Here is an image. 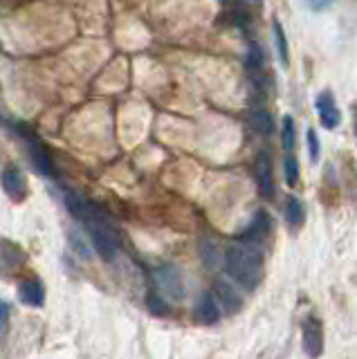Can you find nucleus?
<instances>
[{
    "instance_id": "17",
    "label": "nucleus",
    "mask_w": 357,
    "mask_h": 359,
    "mask_svg": "<svg viewBox=\"0 0 357 359\" xmlns=\"http://www.w3.org/2000/svg\"><path fill=\"white\" fill-rule=\"evenodd\" d=\"M250 126L263 137H270L272 133H275V119H272L270 112L263 110V108L250 112Z\"/></svg>"
},
{
    "instance_id": "24",
    "label": "nucleus",
    "mask_w": 357,
    "mask_h": 359,
    "mask_svg": "<svg viewBox=\"0 0 357 359\" xmlns=\"http://www.w3.org/2000/svg\"><path fill=\"white\" fill-rule=\"evenodd\" d=\"M9 317H12V306L7 301L0 299V339L7 335V328H9Z\"/></svg>"
},
{
    "instance_id": "20",
    "label": "nucleus",
    "mask_w": 357,
    "mask_h": 359,
    "mask_svg": "<svg viewBox=\"0 0 357 359\" xmlns=\"http://www.w3.org/2000/svg\"><path fill=\"white\" fill-rule=\"evenodd\" d=\"M284 175H286V182L290 186L299 184V162H297L295 155H286V159H284Z\"/></svg>"
},
{
    "instance_id": "11",
    "label": "nucleus",
    "mask_w": 357,
    "mask_h": 359,
    "mask_svg": "<svg viewBox=\"0 0 357 359\" xmlns=\"http://www.w3.org/2000/svg\"><path fill=\"white\" fill-rule=\"evenodd\" d=\"M214 292H216V297H218L220 306L227 310L229 315L238 313V310L243 308V297L236 292V288L229 286L227 281H216Z\"/></svg>"
},
{
    "instance_id": "25",
    "label": "nucleus",
    "mask_w": 357,
    "mask_h": 359,
    "mask_svg": "<svg viewBox=\"0 0 357 359\" xmlns=\"http://www.w3.org/2000/svg\"><path fill=\"white\" fill-rule=\"evenodd\" d=\"M335 0H306L308 9H313V12H322V9L331 7Z\"/></svg>"
},
{
    "instance_id": "18",
    "label": "nucleus",
    "mask_w": 357,
    "mask_h": 359,
    "mask_svg": "<svg viewBox=\"0 0 357 359\" xmlns=\"http://www.w3.org/2000/svg\"><path fill=\"white\" fill-rule=\"evenodd\" d=\"M200 259L204 263L207 270H218L220 263H223V254L220 247L209 238H202L200 240Z\"/></svg>"
},
{
    "instance_id": "9",
    "label": "nucleus",
    "mask_w": 357,
    "mask_h": 359,
    "mask_svg": "<svg viewBox=\"0 0 357 359\" xmlns=\"http://www.w3.org/2000/svg\"><path fill=\"white\" fill-rule=\"evenodd\" d=\"M18 299L30 308H43L45 306V286L41 279L30 277L18 283Z\"/></svg>"
},
{
    "instance_id": "16",
    "label": "nucleus",
    "mask_w": 357,
    "mask_h": 359,
    "mask_svg": "<svg viewBox=\"0 0 357 359\" xmlns=\"http://www.w3.org/2000/svg\"><path fill=\"white\" fill-rule=\"evenodd\" d=\"M306 220V209H304V202L299 200L297 195H288L286 200V222L290 229H299Z\"/></svg>"
},
{
    "instance_id": "14",
    "label": "nucleus",
    "mask_w": 357,
    "mask_h": 359,
    "mask_svg": "<svg viewBox=\"0 0 357 359\" xmlns=\"http://www.w3.org/2000/svg\"><path fill=\"white\" fill-rule=\"evenodd\" d=\"M272 39H275V50H277V56H279V63L284 65V68H288L290 65V47H288L284 25H281L279 18L272 21Z\"/></svg>"
},
{
    "instance_id": "23",
    "label": "nucleus",
    "mask_w": 357,
    "mask_h": 359,
    "mask_svg": "<svg viewBox=\"0 0 357 359\" xmlns=\"http://www.w3.org/2000/svg\"><path fill=\"white\" fill-rule=\"evenodd\" d=\"M70 245H72V249L77 252L81 259H90V256H92V254H90V247L86 245V240L81 238V234L72 231V234H70Z\"/></svg>"
},
{
    "instance_id": "1",
    "label": "nucleus",
    "mask_w": 357,
    "mask_h": 359,
    "mask_svg": "<svg viewBox=\"0 0 357 359\" xmlns=\"http://www.w3.org/2000/svg\"><path fill=\"white\" fill-rule=\"evenodd\" d=\"M225 270L245 290H256L263 281V259L254 247L236 245L225 254Z\"/></svg>"
},
{
    "instance_id": "7",
    "label": "nucleus",
    "mask_w": 357,
    "mask_h": 359,
    "mask_svg": "<svg viewBox=\"0 0 357 359\" xmlns=\"http://www.w3.org/2000/svg\"><path fill=\"white\" fill-rule=\"evenodd\" d=\"M315 108H317L319 121H322V126H324L326 130H335L337 126H340L342 115H340V110H337L335 94H333L331 90H324V92L317 94Z\"/></svg>"
},
{
    "instance_id": "3",
    "label": "nucleus",
    "mask_w": 357,
    "mask_h": 359,
    "mask_svg": "<svg viewBox=\"0 0 357 359\" xmlns=\"http://www.w3.org/2000/svg\"><path fill=\"white\" fill-rule=\"evenodd\" d=\"M153 281L168 299H173V301L184 299V283H182V277H180V272H177V268H173V265L155 268Z\"/></svg>"
},
{
    "instance_id": "19",
    "label": "nucleus",
    "mask_w": 357,
    "mask_h": 359,
    "mask_svg": "<svg viewBox=\"0 0 357 359\" xmlns=\"http://www.w3.org/2000/svg\"><path fill=\"white\" fill-rule=\"evenodd\" d=\"M297 144V126H295V119L286 115L284 121H281V146L286 150H293Z\"/></svg>"
},
{
    "instance_id": "15",
    "label": "nucleus",
    "mask_w": 357,
    "mask_h": 359,
    "mask_svg": "<svg viewBox=\"0 0 357 359\" xmlns=\"http://www.w3.org/2000/svg\"><path fill=\"white\" fill-rule=\"evenodd\" d=\"M63 202H65V209L70 211L72 218L74 220H81V222L88 218V213L92 209V207L86 200H83L79 193H74V191H65L63 193Z\"/></svg>"
},
{
    "instance_id": "10",
    "label": "nucleus",
    "mask_w": 357,
    "mask_h": 359,
    "mask_svg": "<svg viewBox=\"0 0 357 359\" xmlns=\"http://www.w3.org/2000/svg\"><path fill=\"white\" fill-rule=\"evenodd\" d=\"M254 180H256V186H259V193L270 200L275 195V173H272V164H270V157L265 153H261L254 162Z\"/></svg>"
},
{
    "instance_id": "26",
    "label": "nucleus",
    "mask_w": 357,
    "mask_h": 359,
    "mask_svg": "<svg viewBox=\"0 0 357 359\" xmlns=\"http://www.w3.org/2000/svg\"><path fill=\"white\" fill-rule=\"evenodd\" d=\"M252 3H254L256 7H263V0H252Z\"/></svg>"
},
{
    "instance_id": "2",
    "label": "nucleus",
    "mask_w": 357,
    "mask_h": 359,
    "mask_svg": "<svg viewBox=\"0 0 357 359\" xmlns=\"http://www.w3.org/2000/svg\"><path fill=\"white\" fill-rule=\"evenodd\" d=\"M83 222L88 227L92 249H95L103 261H108V263L115 261L117 252H119V238H117V231H115V227H112V222L95 209H90L88 218Z\"/></svg>"
},
{
    "instance_id": "22",
    "label": "nucleus",
    "mask_w": 357,
    "mask_h": 359,
    "mask_svg": "<svg viewBox=\"0 0 357 359\" xmlns=\"http://www.w3.org/2000/svg\"><path fill=\"white\" fill-rule=\"evenodd\" d=\"M146 306L148 310H151L153 315H159V317H164L168 315V308L164 304V299L157 295V292H148V297H146Z\"/></svg>"
},
{
    "instance_id": "13",
    "label": "nucleus",
    "mask_w": 357,
    "mask_h": 359,
    "mask_svg": "<svg viewBox=\"0 0 357 359\" xmlns=\"http://www.w3.org/2000/svg\"><path fill=\"white\" fill-rule=\"evenodd\" d=\"M195 319H198L200 324H204V326H214V324H218L220 321V308L214 301V297L209 295V292L202 295L200 301H198V306H195Z\"/></svg>"
},
{
    "instance_id": "8",
    "label": "nucleus",
    "mask_w": 357,
    "mask_h": 359,
    "mask_svg": "<svg viewBox=\"0 0 357 359\" xmlns=\"http://www.w3.org/2000/svg\"><path fill=\"white\" fill-rule=\"evenodd\" d=\"M0 184H3V191L9 195V200L23 202L27 198V180L21 168H16V166L3 168V173H0Z\"/></svg>"
},
{
    "instance_id": "5",
    "label": "nucleus",
    "mask_w": 357,
    "mask_h": 359,
    "mask_svg": "<svg viewBox=\"0 0 357 359\" xmlns=\"http://www.w3.org/2000/svg\"><path fill=\"white\" fill-rule=\"evenodd\" d=\"M23 139H25V150H27V157H30L32 168L41 177H50L52 175V164H50L48 148H45L41 141H39V137L32 135V133L23 135Z\"/></svg>"
},
{
    "instance_id": "6",
    "label": "nucleus",
    "mask_w": 357,
    "mask_h": 359,
    "mask_svg": "<svg viewBox=\"0 0 357 359\" xmlns=\"http://www.w3.org/2000/svg\"><path fill=\"white\" fill-rule=\"evenodd\" d=\"M302 337H304V351L310 359H319L324 353V328H322V321L315 319V317H308L304 321V330H302Z\"/></svg>"
},
{
    "instance_id": "27",
    "label": "nucleus",
    "mask_w": 357,
    "mask_h": 359,
    "mask_svg": "<svg viewBox=\"0 0 357 359\" xmlns=\"http://www.w3.org/2000/svg\"><path fill=\"white\" fill-rule=\"evenodd\" d=\"M355 137H357V119H355Z\"/></svg>"
},
{
    "instance_id": "4",
    "label": "nucleus",
    "mask_w": 357,
    "mask_h": 359,
    "mask_svg": "<svg viewBox=\"0 0 357 359\" xmlns=\"http://www.w3.org/2000/svg\"><path fill=\"white\" fill-rule=\"evenodd\" d=\"M27 263V254L21 245L0 238V277L9 279Z\"/></svg>"
},
{
    "instance_id": "12",
    "label": "nucleus",
    "mask_w": 357,
    "mask_h": 359,
    "mask_svg": "<svg viewBox=\"0 0 357 359\" xmlns=\"http://www.w3.org/2000/svg\"><path fill=\"white\" fill-rule=\"evenodd\" d=\"M272 231V220L268 211H256V216L252 218L250 227L243 231V240H250V243H261L263 238H268Z\"/></svg>"
},
{
    "instance_id": "21",
    "label": "nucleus",
    "mask_w": 357,
    "mask_h": 359,
    "mask_svg": "<svg viewBox=\"0 0 357 359\" xmlns=\"http://www.w3.org/2000/svg\"><path fill=\"white\" fill-rule=\"evenodd\" d=\"M306 146H308V157H310V162L317 164V162H319V153H322V148H319L317 130H313V128L306 130Z\"/></svg>"
}]
</instances>
